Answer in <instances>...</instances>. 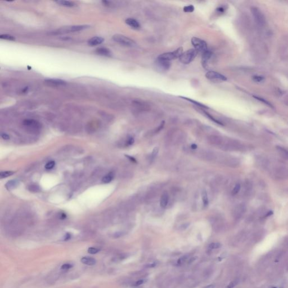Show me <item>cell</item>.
I'll return each mask as SVG.
<instances>
[{
  "mask_svg": "<svg viewBox=\"0 0 288 288\" xmlns=\"http://www.w3.org/2000/svg\"><path fill=\"white\" fill-rule=\"evenodd\" d=\"M28 87H25V88L24 89H23V91H22V92H23V93H25V92H27L28 91Z\"/></svg>",
  "mask_w": 288,
  "mask_h": 288,
  "instance_id": "obj_55",
  "label": "cell"
},
{
  "mask_svg": "<svg viewBox=\"0 0 288 288\" xmlns=\"http://www.w3.org/2000/svg\"><path fill=\"white\" fill-rule=\"evenodd\" d=\"M208 141L211 145L216 146H222L224 140L221 137L215 135H211L208 138Z\"/></svg>",
  "mask_w": 288,
  "mask_h": 288,
  "instance_id": "obj_10",
  "label": "cell"
},
{
  "mask_svg": "<svg viewBox=\"0 0 288 288\" xmlns=\"http://www.w3.org/2000/svg\"><path fill=\"white\" fill-rule=\"evenodd\" d=\"M100 249L97 247H90L87 250V252L91 254H95L100 252Z\"/></svg>",
  "mask_w": 288,
  "mask_h": 288,
  "instance_id": "obj_32",
  "label": "cell"
},
{
  "mask_svg": "<svg viewBox=\"0 0 288 288\" xmlns=\"http://www.w3.org/2000/svg\"><path fill=\"white\" fill-rule=\"evenodd\" d=\"M217 10L219 12H223L225 9H224V8H222V7H219V8H217Z\"/></svg>",
  "mask_w": 288,
  "mask_h": 288,
  "instance_id": "obj_51",
  "label": "cell"
},
{
  "mask_svg": "<svg viewBox=\"0 0 288 288\" xmlns=\"http://www.w3.org/2000/svg\"><path fill=\"white\" fill-rule=\"evenodd\" d=\"M127 156L129 158V159H131V160H132V162H136V160L135 159H134L133 158H132V157H131V156Z\"/></svg>",
  "mask_w": 288,
  "mask_h": 288,
  "instance_id": "obj_54",
  "label": "cell"
},
{
  "mask_svg": "<svg viewBox=\"0 0 288 288\" xmlns=\"http://www.w3.org/2000/svg\"><path fill=\"white\" fill-rule=\"evenodd\" d=\"M191 148H193V149H196V145L193 144V145H191Z\"/></svg>",
  "mask_w": 288,
  "mask_h": 288,
  "instance_id": "obj_56",
  "label": "cell"
},
{
  "mask_svg": "<svg viewBox=\"0 0 288 288\" xmlns=\"http://www.w3.org/2000/svg\"><path fill=\"white\" fill-rule=\"evenodd\" d=\"M81 262L84 265L88 266H94L96 263V260L92 257H83L81 260Z\"/></svg>",
  "mask_w": 288,
  "mask_h": 288,
  "instance_id": "obj_20",
  "label": "cell"
},
{
  "mask_svg": "<svg viewBox=\"0 0 288 288\" xmlns=\"http://www.w3.org/2000/svg\"><path fill=\"white\" fill-rule=\"evenodd\" d=\"M95 52L97 55H101V56H104L109 57V56H112L111 51L109 50L108 49H106L105 47L98 48L95 51Z\"/></svg>",
  "mask_w": 288,
  "mask_h": 288,
  "instance_id": "obj_18",
  "label": "cell"
},
{
  "mask_svg": "<svg viewBox=\"0 0 288 288\" xmlns=\"http://www.w3.org/2000/svg\"><path fill=\"white\" fill-rule=\"evenodd\" d=\"M197 259V257H193L191 258V259H190L189 261H188V264H190L191 263H193L194 261H195V260Z\"/></svg>",
  "mask_w": 288,
  "mask_h": 288,
  "instance_id": "obj_50",
  "label": "cell"
},
{
  "mask_svg": "<svg viewBox=\"0 0 288 288\" xmlns=\"http://www.w3.org/2000/svg\"><path fill=\"white\" fill-rule=\"evenodd\" d=\"M221 246V244L219 243H212L209 245V249H216L219 248Z\"/></svg>",
  "mask_w": 288,
  "mask_h": 288,
  "instance_id": "obj_33",
  "label": "cell"
},
{
  "mask_svg": "<svg viewBox=\"0 0 288 288\" xmlns=\"http://www.w3.org/2000/svg\"><path fill=\"white\" fill-rule=\"evenodd\" d=\"M179 97H181V98L183 99L184 100L189 101V102H190L192 104H194V105H196L197 106H198L200 109H209V108H208L207 106H206V105H204L202 103H200V102H199L198 101L194 100H193V99H190V98L184 97V96H179Z\"/></svg>",
  "mask_w": 288,
  "mask_h": 288,
  "instance_id": "obj_22",
  "label": "cell"
},
{
  "mask_svg": "<svg viewBox=\"0 0 288 288\" xmlns=\"http://www.w3.org/2000/svg\"><path fill=\"white\" fill-rule=\"evenodd\" d=\"M212 55V53L211 52V51H210L207 50L206 52H204V53H203L202 63L203 66L204 68H206L208 61L211 58Z\"/></svg>",
  "mask_w": 288,
  "mask_h": 288,
  "instance_id": "obj_17",
  "label": "cell"
},
{
  "mask_svg": "<svg viewBox=\"0 0 288 288\" xmlns=\"http://www.w3.org/2000/svg\"><path fill=\"white\" fill-rule=\"evenodd\" d=\"M73 265L72 264H70V263H65V264H64L61 267V269L62 270H70V269H72L73 267Z\"/></svg>",
  "mask_w": 288,
  "mask_h": 288,
  "instance_id": "obj_39",
  "label": "cell"
},
{
  "mask_svg": "<svg viewBox=\"0 0 288 288\" xmlns=\"http://www.w3.org/2000/svg\"><path fill=\"white\" fill-rule=\"evenodd\" d=\"M202 196L203 205H204V206L206 207V206H207L208 205V203H209V200H208V195H207L206 191H203Z\"/></svg>",
  "mask_w": 288,
  "mask_h": 288,
  "instance_id": "obj_29",
  "label": "cell"
},
{
  "mask_svg": "<svg viewBox=\"0 0 288 288\" xmlns=\"http://www.w3.org/2000/svg\"><path fill=\"white\" fill-rule=\"evenodd\" d=\"M55 165V162L54 161H50L45 165V168L47 169H51L54 168Z\"/></svg>",
  "mask_w": 288,
  "mask_h": 288,
  "instance_id": "obj_38",
  "label": "cell"
},
{
  "mask_svg": "<svg viewBox=\"0 0 288 288\" xmlns=\"http://www.w3.org/2000/svg\"><path fill=\"white\" fill-rule=\"evenodd\" d=\"M277 149L279 150V151L280 152L281 154L284 156V157H285L286 158H288V151L286 150V149H285L284 148H281V147H277Z\"/></svg>",
  "mask_w": 288,
  "mask_h": 288,
  "instance_id": "obj_34",
  "label": "cell"
},
{
  "mask_svg": "<svg viewBox=\"0 0 288 288\" xmlns=\"http://www.w3.org/2000/svg\"><path fill=\"white\" fill-rule=\"evenodd\" d=\"M198 53V52L195 49H189L183 53L179 57V61L184 64H189L194 60Z\"/></svg>",
  "mask_w": 288,
  "mask_h": 288,
  "instance_id": "obj_4",
  "label": "cell"
},
{
  "mask_svg": "<svg viewBox=\"0 0 288 288\" xmlns=\"http://www.w3.org/2000/svg\"><path fill=\"white\" fill-rule=\"evenodd\" d=\"M158 151H159L158 148H156L154 149V150H153V151H152V155H151V159H150L151 161L154 160V159L156 158V156L158 153Z\"/></svg>",
  "mask_w": 288,
  "mask_h": 288,
  "instance_id": "obj_37",
  "label": "cell"
},
{
  "mask_svg": "<svg viewBox=\"0 0 288 288\" xmlns=\"http://www.w3.org/2000/svg\"><path fill=\"white\" fill-rule=\"evenodd\" d=\"M15 172L13 171H4L0 173V177L1 179H4L6 177H9L10 176L14 174Z\"/></svg>",
  "mask_w": 288,
  "mask_h": 288,
  "instance_id": "obj_30",
  "label": "cell"
},
{
  "mask_svg": "<svg viewBox=\"0 0 288 288\" xmlns=\"http://www.w3.org/2000/svg\"><path fill=\"white\" fill-rule=\"evenodd\" d=\"M156 265V263H153V264H152V265H148V266H146V267H149V268H150V267H155Z\"/></svg>",
  "mask_w": 288,
  "mask_h": 288,
  "instance_id": "obj_53",
  "label": "cell"
},
{
  "mask_svg": "<svg viewBox=\"0 0 288 288\" xmlns=\"http://www.w3.org/2000/svg\"><path fill=\"white\" fill-rule=\"evenodd\" d=\"M251 12L256 23L260 27H263L266 24V18L262 12L257 7H252Z\"/></svg>",
  "mask_w": 288,
  "mask_h": 288,
  "instance_id": "obj_5",
  "label": "cell"
},
{
  "mask_svg": "<svg viewBox=\"0 0 288 288\" xmlns=\"http://www.w3.org/2000/svg\"><path fill=\"white\" fill-rule=\"evenodd\" d=\"M189 225H190V223H183V224L181 225V226H179V229L181 230H185V229H186L187 227L189 226Z\"/></svg>",
  "mask_w": 288,
  "mask_h": 288,
  "instance_id": "obj_43",
  "label": "cell"
},
{
  "mask_svg": "<svg viewBox=\"0 0 288 288\" xmlns=\"http://www.w3.org/2000/svg\"><path fill=\"white\" fill-rule=\"evenodd\" d=\"M113 39L116 42L126 47H134L137 46L135 41L122 35L117 34L113 35Z\"/></svg>",
  "mask_w": 288,
  "mask_h": 288,
  "instance_id": "obj_2",
  "label": "cell"
},
{
  "mask_svg": "<svg viewBox=\"0 0 288 288\" xmlns=\"http://www.w3.org/2000/svg\"><path fill=\"white\" fill-rule=\"evenodd\" d=\"M211 223L216 231H219L223 228V222L221 218L217 217L212 218Z\"/></svg>",
  "mask_w": 288,
  "mask_h": 288,
  "instance_id": "obj_11",
  "label": "cell"
},
{
  "mask_svg": "<svg viewBox=\"0 0 288 288\" xmlns=\"http://www.w3.org/2000/svg\"><path fill=\"white\" fill-rule=\"evenodd\" d=\"M240 188H241L240 185L239 183H237V184L235 186L234 189H233V190L232 191V194H233V195H235L237 194L238 193H239V191H240Z\"/></svg>",
  "mask_w": 288,
  "mask_h": 288,
  "instance_id": "obj_36",
  "label": "cell"
},
{
  "mask_svg": "<svg viewBox=\"0 0 288 288\" xmlns=\"http://www.w3.org/2000/svg\"><path fill=\"white\" fill-rule=\"evenodd\" d=\"M199 156L202 159L208 161L213 160L216 158V155L214 154V152L210 150L202 151L199 153Z\"/></svg>",
  "mask_w": 288,
  "mask_h": 288,
  "instance_id": "obj_9",
  "label": "cell"
},
{
  "mask_svg": "<svg viewBox=\"0 0 288 288\" xmlns=\"http://www.w3.org/2000/svg\"><path fill=\"white\" fill-rule=\"evenodd\" d=\"M18 181H16L15 180H12V181H8V183L6 184L5 185V187L6 188L8 189V190H11L12 189L15 188L18 185Z\"/></svg>",
  "mask_w": 288,
  "mask_h": 288,
  "instance_id": "obj_26",
  "label": "cell"
},
{
  "mask_svg": "<svg viewBox=\"0 0 288 288\" xmlns=\"http://www.w3.org/2000/svg\"><path fill=\"white\" fill-rule=\"evenodd\" d=\"M144 280H140L137 281L133 284V286H139L140 285L144 283Z\"/></svg>",
  "mask_w": 288,
  "mask_h": 288,
  "instance_id": "obj_44",
  "label": "cell"
},
{
  "mask_svg": "<svg viewBox=\"0 0 288 288\" xmlns=\"http://www.w3.org/2000/svg\"><path fill=\"white\" fill-rule=\"evenodd\" d=\"M256 97L257 99H258V100H260L261 101H262L263 102H264V103H265L266 104H267V105H268L269 106H272V105H271V104H270L269 102H268L267 101H266L265 99H262V98H260V97Z\"/></svg>",
  "mask_w": 288,
  "mask_h": 288,
  "instance_id": "obj_45",
  "label": "cell"
},
{
  "mask_svg": "<svg viewBox=\"0 0 288 288\" xmlns=\"http://www.w3.org/2000/svg\"><path fill=\"white\" fill-rule=\"evenodd\" d=\"M201 111L202 112L204 116H206L208 117L209 119H210L211 121L214 122V123H217V124H218V125H223V124H222V123H221V122H219V121H218V120L214 118V117H213V116H212L210 115V114H209V113L206 112L205 110H201Z\"/></svg>",
  "mask_w": 288,
  "mask_h": 288,
  "instance_id": "obj_27",
  "label": "cell"
},
{
  "mask_svg": "<svg viewBox=\"0 0 288 288\" xmlns=\"http://www.w3.org/2000/svg\"><path fill=\"white\" fill-rule=\"evenodd\" d=\"M157 195V191L155 189H152L150 191H149L148 193L146 195L145 198V200L146 202L150 203L152 202V200L154 198H156Z\"/></svg>",
  "mask_w": 288,
  "mask_h": 288,
  "instance_id": "obj_21",
  "label": "cell"
},
{
  "mask_svg": "<svg viewBox=\"0 0 288 288\" xmlns=\"http://www.w3.org/2000/svg\"><path fill=\"white\" fill-rule=\"evenodd\" d=\"M1 137L4 140H8L10 139V136L8 135V134L5 133L1 134Z\"/></svg>",
  "mask_w": 288,
  "mask_h": 288,
  "instance_id": "obj_47",
  "label": "cell"
},
{
  "mask_svg": "<svg viewBox=\"0 0 288 288\" xmlns=\"http://www.w3.org/2000/svg\"><path fill=\"white\" fill-rule=\"evenodd\" d=\"M194 10V7L193 5L186 6L183 8V12H192Z\"/></svg>",
  "mask_w": 288,
  "mask_h": 288,
  "instance_id": "obj_35",
  "label": "cell"
},
{
  "mask_svg": "<svg viewBox=\"0 0 288 288\" xmlns=\"http://www.w3.org/2000/svg\"><path fill=\"white\" fill-rule=\"evenodd\" d=\"M44 83L46 85L50 87H60L65 86L67 84L65 81L60 79H47L44 81Z\"/></svg>",
  "mask_w": 288,
  "mask_h": 288,
  "instance_id": "obj_7",
  "label": "cell"
},
{
  "mask_svg": "<svg viewBox=\"0 0 288 288\" xmlns=\"http://www.w3.org/2000/svg\"><path fill=\"white\" fill-rule=\"evenodd\" d=\"M226 164L230 167H235L239 164V162L235 158H228L226 160Z\"/></svg>",
  "mask_w": 288,
  "mask_h": 288,
  "instance_id": "obj_25",
  "label": "cell"
},
{
  "mask_svg": "<svg viewBox=\"0 0 288 288\" xmlns=\"http://www.w3.org/2000/svg\"><path fill=\"white\" fill-rule=\"evenodd\" d=\"M215 286L214 285H208L206 286V287H205L204 288H214Z\"/></svg>",
  "mask_w": 288,
  "mask_h": 288,
  "instance_id": "obj_52",
  "label": "cell"
},
{
  "mask_svg": "<svg viewBox=\"0 0 288 288\" xmlns=\"http://www.w3.org/2000/svg\"><path fill=\"white\" fill-rule=\"evenodd\" d=\"M185 139V137L183 135V133L177 132L173 134V135L171 137V141L174 144H179L183 142Z\"/></svg>",
  "mask_w": 288,
  "mask_h": 288,
  "instance_id": "obj_14",
  "label": "cell"
},
{
  "mask_svg": "<svg viewBox=\"0 0 288 288\" xmlns=\"http://www.w3.org/2000/svg\"><path fill=\"white\" fill-rule=\"evenodd\" d=\"M0 39H6V40H8V41H14L15 40V38L12 35H0Z\"/></svg>",
  "mask_w": 288,
  "mask_h": 288,
  "instance_id": "obj_31",
  "label": "cell"
},
{
  "mask_svg": "<svg viewBox=\"0 0 288 288\" xmlns=\"http://www.w3.org/2000/svg\"><path fill=\"white\" fill-rule=\"evenodd\" d=\"M125 22L127 25H129V26H130L133 29H137L140 28V23H139V22L137 20L135 19L128 18V19L126 20Z\"/></svg>",
  "mask_w": 288,
  "mask_h": 288,
  "instance_id": "obj_19",
  "label": "cell"
},
{
  "mask_svg": "<svg viewBox=\"0 0 288 288\" xmlns=\"http://www.w3.org/2000/svg\"><path fill=\"white\" fill-rule=\"evenodd\" d=\"M169 202V195L168 194L167 192H164L163 194L162 195L161 198H160V206L163 208H166L168 205V203Z\"/></svg>",
  "mask_w": 288,
  "mask_h": 288,
  "instance_id": "obj_23",
  "label": "cell"
},
{
  "mask_svg": "<svg viewBox=\"0 0 288 288\" xmlns=\"http://www.w3.org/2000/svg\"><path fill=\"white\" fill-rule=\"evenodd\" d=\"M191 43L194 47L195 50L198 52L204 53L208 50V46L206 42L203 39L197 37H193L191 39Z\"/></svg>",
  "mask_w": 288,
  "mask_h": 288,
  "instance_id": "obj_6",
  "label": "cell"
},
{
  "mask_svg": "<svg viewBox=\"0 0 288 288\" xmlns=\"http://www.w3.org/2000/svg\"><path fill=\"white\" fill-rule=\"evenodd\" d=\"M104 41V39L101 37H94L91 39H90L88 41V45L90 46H95L99 45L102 43H103Z\"/></svg>",
  "mask_w": 288,
  "mask_h": 288,
  "instance_id": "obj_16",
  "label": "cell"
},
{
  "mask_svg": "<svg viewBox=\"0 0 288 288\" xmlns=\"http://www.w3.org/2000/svg\"><path fill=\"white\" fill-rule=\"evenodd\" d=\"M156 64L157 68H159L160 70H163V71L168 70L171 66L170 62L158 59L156 61Z\"/></svg>",
  "mask_w": 288,
  "mask_h": 288,
  "instance_id": "obj_13",
  "label": "cell"
},
{
  "mask_svg": "<svg viewBox=\"0 0 288 288\" xmlns=\"http://www.w3.org/2000/svg\"><path fill=\"white\" fill-rule=\"evenodd\" d=\"M113 179V175L112 173H109L108 175L105 176L102 179V182L105 183H110L112 179Z\"/></svg>",
  "mask_w": 288,
  "mask_h": 288,
  "instance_id": "obj_28",
  "label": "cell"
},
{
  "mask_svg": "<svg viewBox=\"0 0 288 288\" xmlns=\"http://www.w3.org/2000/svg\"><path fill=\"white\" fill-rule=\"evenodd\" d=\"M206 77L209 80H219L225 81L227 80V78L225 75L219 73L215 71H209L206 74Z\"/></svg>",
  "mask_w": 288,
  "mask_h": 288,
  "instance_id": "obj_8",
  "label": "cell"
},
{
  "mask_svg": "<svg viewBox=\"0 0 288 288\" xmlns=\"http://www.w3.org/2000/svg\"><path fill=\"white\" fill-rule=\"evenodd\" d=\"M187 258H188V256H183V257L180 258L179 260H178V261H177V263L179 265H181L182 264H183L184 262L187 260Z\"/></svg>",
  "mask_w": 288,
  "mask_h": 288,
  "instance_id": "obj_41",
  "label": "cell"
},
{
  "mask_svg": "<svg viewBox=\"0 0 288 288\" xmlns=\"http://www.w3.org/2000/svg\"><path fill=\"white\" fill-rule=\"evenodd\" d=\"M134 140L132 137H129L128 140L127 141V145H131L133 143Z\"/></svg>",
  "mask_w": 288,
  "mask_h": 288,
  "instance_id": "obj_46",
  "label": "cell"
},
{
  "mask_svg": "<svg viewBox=\"0 0 288 288\" xmlns=\"http://www.w3.org/2000/svg\"><path fill=\"white\" fill-rule=\"evenodd\" d=\"M246 211V206L244 204H240L236 206L234 211V216L235 218H240L244 214Z\"/></svg>",
  "mask_w": 288,
  "mask_h": 288,
  "instance_id": "obj_12",
  "label": "cell"
},
{
  "mask_svg": "<svg viewBox=\"0 0 288 288\" xmlns=\"http://www.w3.org/2000/svg\"><path fill=\"white\" fill-rule=\"evenodd\" d=\"M123 235V233H122V232H118V233H116V234H114V236H115L116 238H119V237L122 236Z\"/></svg>",
  "mask_w": 288,
  "mask_h": 288,
  "instance_id": "obj_49",
  "label": "cell"
},
{
  "mask_svg": "<svg viewBox=\"0 0 288 288\" xmlns=\"http://www.w3.org/2000/svg\"><path fill=\"white\" fill-rule=\"evenodd\" d=\"M264 79H265L264 77L261 75H254L253 77V80L257 82H262L264 80Z\"/></svg>",
  "mask_w": 288,
  "mask_h": 288,
  "instance_id": "obj_40",
  "label": "cell"
},
{
  "mask_svg": "<svg viewBox=\"0 0 288 288\" xmlns=\"http://www.w3.org/2000/svg\"><path fill=\"white\" fill-rule=\"evenodd\" d=\"M90 27L89 25H71L68 27H64L58 29L55 31L52 32L53 35H61L73 33L76 32L81 31L84 29Z\"/></svg>",
  "mask_w": 288,
  "mask_h": 288,
  "instance_id": "obj_1",
  "label": "cell"
},
{
  "mask_svg": "<svg viewBox=\"0 0 288 288\" xmlns=\"http://www.w3.org/2000/svg\"><path fill=\"white\" fill-rule=\"evenodd\" d=\"M24 126L28 127L29 129H39V124L37 121L33 119H26L23 122Z\"/></svg>",
  "mask_w": 288,
  "mask_h": 288,
  "instance_id": "obj_15",
  "label": "cell"
},
{
  "mask_svg": "<svg viewBox=\"0 0 288 288\" xmlns=\"http://www.w3.org/2000/svg\"><path fill=\"white\" fill-rule=\"evenodd\" d=\"M57 4H59V5H61L62 6H65V7H69V8H72L75 6V4H74V2L72 1H62V0H60V1H56Z\"/></svg>",
  "mask_w": 288,
  "mask_h": 288,
  "instance_id": "obj_24",
  "label": "cell"
},
{
  "mask_svg": "<svg viewBox=\"0 0 288 288\" xmlns=\"http://www.w3.org/2000/svg\"><path fill=\"white\" fill-rule=\"evenodd\" d=\"M29 190L32 192H37L39 190V188L36 185H31L29 187Z\"/></svg>",
  "mask_w": 288,
  "mask_h": 288,
  "instance_id": "obj_42",
  "label": "cell"
},
{
  "mask_svg": "<svg viewBox=\"0 0 288 288\" xmlns=\"http://www.w3.org/2000/svg\"><path fill=\"white\" fill-rule=\"evenodd\" d=\"M183 48L182 47H179L174 51L166 52V53L160 55L157 59L162 60L170 62L176 59L179 58L181 55L183 54Z\"/></svg>",
  "mask_w": 288,
  "mask_h": 288,
  "instance_id": "obj_3",
  "label": "cell"
},
{
  "mask_svg": "<svg viewBox=\"0 0 288 288\" xmlns=\"http://www.w3.org/2000/svg\"><path fill=\"white\" fill-rule=\"evenodd\" d=\"M70 238H71V235H70V234H69V233H68V234H66V235H65V237H64V241H67V240H69V239H70Z\"/></svg>",
  "mask_w": 288,
  "mask_h": 288,
  "instance_id": "obj_48",
  "label": "cell"
}]
</instances>
